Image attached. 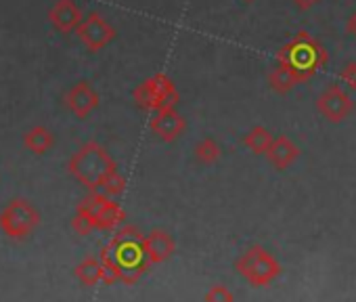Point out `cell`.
<instances>
[{"label": "cell", "mask_w": 356, "mask_h": 302, "mask_svg": "<svg viewBox=\"0 0 356 302\" xmlns=\"http://www.w3.org/2000/svg\"><path fill=\"white\" fill-rule=\"evenodd\" d=\"M193 156L200 164L204 166H212L220 160L222 156V147L218 145V141L214 136H204L197 141L195 149H193Z\"/></svg>", "instance_id": "18"}, {"label": "cell", "mask_w": 356, "mask_h": 302, "mask_svg": "<svg viewBox=\"0 0 356 302\" xmlns=\"http://www.w3.org/2000/svg\"><path fill=\"white\" fill-rule=\"evenodd\" d=\"M124 221H126V210L113 200H107V204L95 214L97 231H118L120 227H124Z\"/></svg>", "instance_id": "14"}, {"label": "cell", "mask_w": 356, "mask_h": 302, "mask_svg": "<svg viewBox=\"0 0 356 302\" xmlns=\"http://www.w3.org/2000/svg\"><path fill=\"white\" fill-rule=\"evenodd\" d=\"M74 275L84 287H92L97 283H103V264H101L99 256H86L74 269Z\"/></svg>", "instance_id": "16"}, {"label": "cell", "mask_w": 356, "mask_h": 302, "mask_svg": "<svg viewBox=\"0 0 356 302\" xmlns=\"http://www.w3.org/2000/svg\"><path fill=\"white\" fill-rule=\"evenodd\" d=\"M67 170L86 189L101 191L103 183L118 170V164L101 143L88 141L70 158Z\"/></svg>", "instance_id": "3"}, {"label": "cell", "mask_w": 356, "mask_h": 302, "mask_svg": "<svg viewBox=\"0 0 356 302\" xmlns=\"http://www.w3.org/2000/svg\"><path fill=\"white\" fill-rule=\"evenodd\" d=\"M72 229L78 233V235H90L92 231H97L95 227V218L84 214V212H76L74 218H72Z\"/></svg>", "instance_id": "22"}, {"label": "cell", "mask_w": 356, "mask_h": 302, "mask_svg": "<svg viewBox=\"0 0 356 302\" xmlns=\"http://www.w3.org/2000/svg\"><path fill=\"white\" fill-rule=\"evenodd\" d=\"M149 126L153 134H157L163 143H174L187 130V120L176 107H168V109L155 111Z\"/></svg>", "instance_id": "9"}, {"label": "cell", "mask_w": 356, "mask_h": 302, "mask_svg": "<svg viewBox=\"0 0 356 302\" xmlns=\"http://www.w3.org/2000/svg\"><path fill=\"white\" fill-rule=\"evenodd\" d=\"M243 3H245V5H252V3H256V0H243Z\"/></svg>", "instance_id": "26"}, {"label": "cell", "mask_w": 356, "mask_h": 302, "mask_svg": "<svg viewBox=\"0 0 356 302\" xmlns=\"http://www.w3.org/2000/svg\"><path fill=\"white\" fill-rule=\"evenodd\" d=\"M40 225V212L28 200H13L0 212V229L9 239H26Z\"/></svg>", "instance_id": "6"}, {"label": "cell", "mask_w": 356, "mask_h": 302, "mask_svg": "<svg viewBox=\"0 0 356 302\" xmlns=\"http://www.w3.org/2000/svg\"><path fill=\"white\" fill-rule=\"evenodd\" d=\"M235 271L254 287H266L281 275V262L260 244L248 248L237 260Z\"/></svg>", "instance_id": "4"}, {"label": "cell", "mask_w": 356, "mask_h": 302, "mask_svg": "<svg viewBox=\"0 0 356 302\" xmlns=\"http://www.w3.org/2000/svg\"><path fill=\"white\" fill-rule=\"evenodd\" d=\"M273 141H275V136L266 126H254L252 130H248L243 134V145L254 156H262V154L266 156V151L270 149Z\"/></svg>", "instance_id": "17"}, {"label": "cell", "mask_w": 356, "mask_h": 302, "mask_svg": "<svg viewBox=\"0 0 356 302\" xmlns=\"http://www.w3.org/2000/svg\"><path fill=\"white\" fill-rule=\"evenodd\" d=\"M277 63L291 70L298 82H306L329 63V55L312 34L298 32L285 47H281L277 53Z\"/></svg>", "instance_id": "2"}, {"label": "cell", "mask_w": 356, "mask_h": 302, "mask_svg": "<svg viewBox=\"0 0 356 302\" xmlns=\"http://www.w3.org/2000/svg\"><path fill=\"white\" fill-rule=\"evenodd\" d=\"M132 99L140 109L155 113V111H161L168 107H176L178 101H181V95L176 90L174 80L159 72V74L147 78L145 82H140L134 88Z\"/></svg>", "instance_id": "5"}, {"label": "cell", "mask_w": 356, "mask_h": 302, "mask_svg": "<svg viewBox=\"0 0 356 302\" xmlns=\"http://www.w3.org/2000/svg\"><path fill=\"white\" fill-rule=\"evenodd\" d=\"M76 34L88 51L97 53L115 38V28L101 13H88L78 26Z\"/></svg>", "instance_id": "8"}, {"label": "cell", "mask_w": 356, "mask_h": 302, "mask_svg": "<svg viewBox=\"0 0 356 302\" xmlns=\"http://www.w3.org/2000/svg\"><path fill=\"white\" fill-rule=\"evenodd\" d=\"M298 158H300V147L287 134L275 136L270 149L266 151V160L275 170H287Z\"/></svg>", "instance_id": "13"}, {"label": "cell", "mask_w": 356, "mask_h": 302, "mask_svg": "<svg viewBox=\"0 0 356 302\" xmlns=\"http://www.w3.org/2000/svg\"><path fill=\"white\" fill-rule=\"evenodd\" d=\"M24 145L32 151V154H36V156H42V154H47V151H51L53 149V145H55V134L47 128V126H32L28 132H26V136H24Z\"/></svg>", "instance_id": "15"}, {"label": "cell", "mask_w": 356, "mask_h": 302, "mask_svg": "<svg viewBox=\"0 0 356 302\" xmlns=\"http://www.w3.org/2000/svg\"><path fill=\"white\" fill-rule=\"evenodd\" d=\"M206 302H235V294L225 283H216L206 292Z\"/></svg>", "instance_id": "21"}, {"label": "cell", "mask_w": 356, "mask_h": 302, "mask_svg": "<svg viewBox=\"0 0 356 302\" xmlns=\"http://www.w3.org/2000/svg\"><path fill=\"white\" fill-rule=\"evenodd\" d=\"M101 103L99 93L90 86V82H78L74 84L65 95V105L76 118H88Z\"/></svg>", "instance_id": "10"}, {"label": "cell", "mask_w": 356, "mask_h": 302, "mask_svg": "<svg viewBox=\"0 0 356 302\" xmlns=\"http://www.w3.org/2000/svg\"><path fill=\"white\" fill-rule=\"evenodd\" d=\"M143 237L138 227L124 225L113 233L111 241L101 248L99 260L103 264L105 285H113L115 281L132 285L147 273L151 262L145 254Z\"/></svg>", "instance_id": "1"}, {"label": "cell", "mask_w": 356, "mask_h": 302, "mask_svg": "<svg viewBox=\"0 0 356 302\" xmlns=\"http://www.w3.org/2000/svg\"><path fill=\"white\" fill-rule=\"evenodd\" d=\"M293 3L300 7V9H310V7H314L318 0H293Z\"/></svg>", "instance_id": "25"}, {"label": "cell", "mask_w": 356, "mask_h": 302, "mask_svg": "<svg viewBox=\"0 0 356 302\" xmlns=\"http://www.w3.org/2000/svg\"><path fill=\"white\" fill-rule=\"evenodd\" d=\"M346 30H348V34H350V36H354V38H356V11L350 15L348 24H346Z\"/></svg>", "instance_id": "24"}, {"label": "cell", "mask_w": 356, "mask_h": 302, "mask_svg": "<svg viewBox=\"0 0 356 302\" xmlns=\"http://www.w3.org/2000/svg\"><path fill=\"white\" fill-rule=\"evenodd\" d=\"M339 80L348 86V90H356V63L354 61L343 65V70L339 74Z\"/></svg>", "instance_id": "23"}, {"label": "cell", "mask_w": 356, "mask_h": 302, "mask_svg": "<svg viewBox=\"0 0 356 302\" xmlns=\"http://www.w3.org/2000/svg\"><path fill=\"white\" fill-rule=\"evenodd\" d=\"M49 19H51L55 30L67 34V32L78 30L84 15H82V9L74 3V0H57L49 11Z\"/></svg>", "instance_id": "12"}, {"label": "cell", "mask_w": 356, "mask_h": 302, "mask_svg": "<svg viewBox=\"0 0 356 302\" xmlns=\"http://www.w3.org/2000/svg\"><path fill=\"white\" fill-rule=\"evenodd\" d=\"M298 84H300V82H298V78L291 74V70H287V67L281 65V63H277V65L270 70V74H268V86H270L275 93H279V95L291 93Z\"/></svg>", "instance_id": "19"}, {"label": "cell", "mask_w": 356, "mask_h": 302, "mask_svg": "<svg viewBox=\"0 0 356 302\" xmlns=\"http://www.w3.org/2000/svg\"><path fill=\"white\" fill-rule=\"evenodd\" d=\"M101 191H103L107 198H118V196H122V193L126 191V179H124V175H120V170H115V173L103 183Z\"/></svg>", "instance_id": "20"}, {"label": "cell", "mask_w": 356, "mask_h": 302, "mask_svg": "<svg viewBox=\"0 0 356 302\" xmlns=\"http://www.w3.org/2000/svg\"><path fill=\"white\" fill-rule=\"evenodd\" d=\"M316 111L325 120L337 124V122H343L354 111V101L341 84H329L316 97Z\"/></svg>", "instance_id": "7"}, {"label": "cell", "mask_w": 356, "mask_h": 302, "mask_svg": "<svg viewBox=\"0 0 356 302\" xmlns=\"http://www.w3.org/2000/svg\"><path fill=\"white\" fill-rule=\"evenodd\" d=\"M143 246H145V254L151 264H161V262L170 260L176 250L174 237L165 229H151L143 237Z\"/></svg>", "instance_id": "11"}]
</instances>
